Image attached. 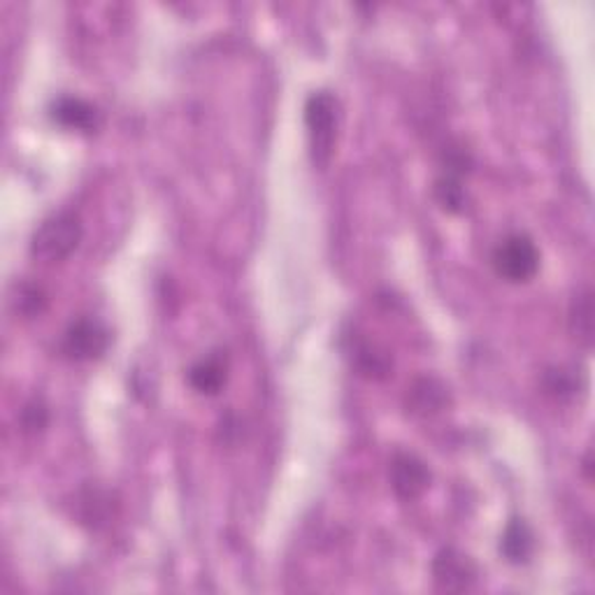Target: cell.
Returning <instances> with one entry per match:
<instances>
[{
  "label": "cell",
  "mask_w": 595,
  "mask_h": 595,
  "mask_svg": "<svg viewBox=\"0 0 595 595\" xmlns=\"http://www.w3.org/2000/svg\"><path fill=\"white\" fill-rule=\"evenodd\" d=\"M84 237V223L78 212L61 210L40 221L31 235V254L43 264H61Z\"/></svg>",
  "instance_id": "obj_1"
},
{
  "label": "cell",
  "mask_w": 595,
  "mask_h": 595,
  "mask_svg": "<svg viewBox=\"0 0 595 595\" xmlns=\"http://www.w3.org/2000/svg\"><path fill=\"white\" fill-rule=\"evenodd\" d=\"M109 330L96 316L72 319L61 338V351L70 361H96L109 347Z\"/></svg>",
  "instance_id": "obj_4"
},
{
  "label": "cell",
  "mask_w": 595,
  "mask_h": 595,
  "mask_svg": "<svg viewBox=\"0 0 595 595\" xmlns=\"http://www.w3.org/2000/svg\"><path fill=\"white\" fill-rule=\"evenodd\" d=\"M10 307L22 319H35L49 307V295L40 284L28 282V279H16L10 287Z\"/></svg>",
  "instance_id": "obj_13"
},
{
  "label": "cell",
  "mask_w": 595,
  "mask_h": 595,
  "mask_svg": "<svg viewBox=\"0 0 595 595\" xmlns=\"http://www.w3.org/2000/svg\"><path fill=\"white\" fill-rule=\"evenodd\" d=\"M535 533L524 518H512L500 537V553L512 565H524L533 558Z\"/></svg>",
  "instance_id": "obj_12"
},
{
  "label": "cell",
  "mask_w": 595,
  "mask_h": 595,
  "mask_svg": "<svg viewBox=\"0 0 595 595\" xmlns=\"http://www.w3.org/2000/svg\"><path fill=\"white\" fill-rule=\"evenodd\" d=\"M338 119L340 103L330 91L326 89L314 91L305 101V126L314 165L319 167L328 165L335 149V140H338Z\"/></svg>",
  "instance_id": "obj_2"
},
{
  "label": "cell",
  "mask_w": 595,
  "mask_h": 595,
  "mask_svg": "<svg viewBox=\"0 0 595 595\" xmlns=\"http://www.w3.org/2000/svg\"><path fill=\"white\" fill-rule=\"evenodd\" d=\"M568 328L576 345L591 349L593 345V289L591 287L576 289V293L572 295L570 310H568Z\"/></svg>",
  "instance_id": "obj_11"
},
{
  "label": "cell",
  "mask_w": 595,
  "mask_h": 595,
  "mask_svg": "<svg viewBox=\"0 0 595 595\" xmlns=\"http://www.w3.org/2000/svg\"><path fill=\"white\" fill-rule=\"evenodd\" d=\"M539 386H542L545 394L556 402H568L580 394V380L572 375V370L563 365L547 368L542 372V377H539Z\"/></svg>",
  "instance_id": "obj_14"
},
{
  "label": "cell",
  "mask_w": 595,
  "mask_h": 595,
  "mask_svg": "<svg viewBox=\"0 0 595 595\" xmlns=\"http://www.w3.org/2000/svg\"><path fill=\"white\" fill-rule=\"evenodd\" d=\"M433 580L438 588L463 593L477 582V568L468 556L454 547H444L433 558Z\"/></svg>",
  "instance_id": "obj_6"
},
{
  "label": "cell",
  "mask_w": 595,
  "mask_h": 595,
  "mask_svg": "<svg viewBox=\"0 0 595 595\" xmlns=\"http://www.w3.org/2000/svg\"><path fill=\"white\" fill-rule=\"evenodd\" d=\"M450 386H446L440 377L433 375H421L412 384L407 386L405 394V405L407 412H412L417 417H433L450 405Z\"/></svg>",
  "instance_id": "obj_9"
},
{
  "label": "cell",
  "mask_w": 595,
  "mask_h": 595,
  "mask_svg": "<svg viewBox=\"0 0 595 595\" xmlns=\"http://www.w3.org/2000/svg\"><path fill=\"white\" fill-rule=\"evenodd\" d=\"M347 357L351 361V368L357 370L361 377L372 382L386 380L390 375V370H394V357H390L388 349L363 338V335H351Z\"/></svg>",
  "instance_id": "obj_7"
},
{
  "label": "cell",
  "mask_w": 595,
  "mask_h": 595,
  "mask_svg": "<svg viewBox=\"0 0 595 595\" xmlns=\"http://www.w3.org/2000/svg\"><path fill=\"white\" fill-rule=\"evenodd\" d=\"M229 368L226 351H212L191 365L189 384L202 396H217L229 382Z\"/></svg>",
  "instance_id": "obj_10"
},
{
  "label": "cell",
  "mask_w": 595,
  "mask_h": 595,
  "mask_svg": "<svg viewBox=\"0 0 595 595\" xmlns=\"http://www.w3.org/2000/svg\"><path fill=\"white\" fill-rule=\"evenodd\" d=\"M49 117L59 126L68 130H80V133H93V130H98L103 121L96 105L80 96H70V93L56 96L49 103Z\"/></svg>",
  "instance_id": "obj_8"
},
{
  "label": "cell",
  "mask_w": 595,
  "mask_h": 595,
  "mask_svg": "<svg viewBox=\"0 0 595 595\" xmlns=\"http://www.w3.org/2000/svg\"><path fill=\"white\" fill-rule=\"evenodd\" d=\"M49 423V407L40 396L31 398L24 407L22 415H19V425H22L24 435H37L43 433Z\"/></svg>",
  "instance_id": "obj_16"
},
{
  "label": "cell",
  "mask_w": 595,
  "mask_h": 595,
  "mask_svg": "<svg viewBox=\"0 0 595 595\" xmlns=\"http://www.w3.org/2000/svg\"><path fill=\"white\" fill-rule=\"evenodd\" d=\"M433 196L442 210L458 214L465 210V202H468V191L456 175H446L442 173L435 184H433Z\"/></svg>",
  "instance_id": "obj_15"
},
{
  "label": "cell",
  "mask_w": 595,
  "mask_h": 595,
  "mask_svg": "<svg viewBox=\"0 0 595 595\" xmlns=\"http://www.w3.org/2000/svg\"><path fill=\"white\" fill-rule=\"evenodd\" d=\"M388 481L394 493L409 502L423 495V491L431 487V470L417 454L396 452L388 463Z\"/></svg>",
  "instance_id": "obj_5"
},
{
  "label": "cell",
  "mask_w": 595,
  "mask_h": 595,
  "mask_svg": "<svg viewBox=\"0 0 595 595\" xmlns=\"http://www.w3.org/2000/svg\"><path fill=\"white\" fill-rule=\"evenodd\" d=\"M491 264L498 277L508 279V282H528L539 270V249L530 235L510 233L495 245Z\"/></svg>",
  "instance_id": "obj_3"
}]
</instances>
